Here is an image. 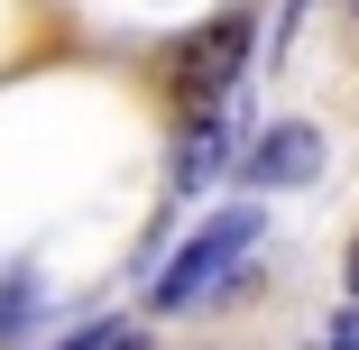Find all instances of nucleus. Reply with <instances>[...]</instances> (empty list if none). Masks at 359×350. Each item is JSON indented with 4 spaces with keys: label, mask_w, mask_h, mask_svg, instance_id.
Here are the masks:
<instances>
[{
    "label": "nucleus",
    "mask_w": 359,
    "mask_h": 350,
    "mask_svg": "<svg viewBox=\"0 0 359 350\" xmlns=\"http://www.w3.org/2000/svg\"><path fill=\"white\" fill-rule=\"evenodd\" d=\"M341 341H359V314H341Z\"/></svg>",
    "instance_id": "nucleus-3"
},
{
    "label": "nucleus",
    "mask_w": 359,
    "mask_h": 350,
    "mask_svg": "<svg viewBox=\"0 0 359 350\" xmlns=\"http://www.w3.org/2000/svg\"><path fill=\"white\" fill-rule=\"evenodd\" d=\"M249 249H258V203H240V213H222V222H203V231L175 249V267L157 276V314H194V304H212Z\"/></svg>",
    "instance_id": "nucleus-1"
},
{
    "label": "nucleus",
    "mask_w": 359,
    "mask_h": 350,
    "mask_svg": "<svg viewBox=\"0 0 359 350\" xmlns=\"http://www.w3.org/2000/svg\"><path fill=\"white\" fill-rule=\"evenodd\" d=\"M350 286H359V249H350Z\"/></svg>",
    "instance_id": "nucleus-4"
},
{
    "label": "nucleus",
    "mask_w": 359,
    "mask_h": 350,
    "mask_svg": "<svg viewBox=\"0 0 359 350\" xmlns=\"http://www.w3.org/2000/svg\"><path fill=\"white\" fill-rule=\"evenodd\" d=\"M313 166H323V138H313L304 120H276V138H267V148H258L240 175H249V184H304Z\"/></svg>",
    "instance_id": "nucleus-2"
}]
</instances>
